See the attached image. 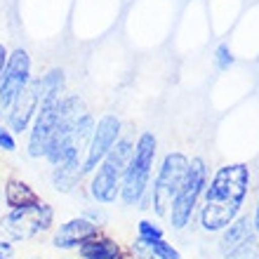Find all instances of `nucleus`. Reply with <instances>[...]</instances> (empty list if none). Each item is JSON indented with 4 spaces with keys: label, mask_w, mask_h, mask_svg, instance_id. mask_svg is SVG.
Instances as JSON below:
<instances>
[{
    "label": "nucleus",
    "mask_w": 259,
    "mask_h": 259,
    "mask_svg": "<svg viewBox=\"0 0 259 259\" xmlns=\"http://www.w3.org/2000/svg\"><path fill=\"white\" fill-rule=\"evenodd\" d=\"M250 191V167L245 163H233L219 167L212 177L205 203L200 210V226L205 231H222L238 217L243 200Z\"/></svg>",
    "instance_id": "f257e3e1"
},
{
    "label": "nucleus",
    "mask_w": 259,
    "mask_h": 259,
    "mask_svg": "<svg viewBox=\"0 0 259 259\" xmlns=\"http://www.w3.org/2000/svg\"><path fill=\"white\" fill-rule=\"evenodd\" d=\"M64 85H66V78H64L62 68H52L45 75L35 78L26 85V90L21 92L14 104L7 109V127L12 132H26L33 123L35 113L40 109V104L48 99V97H57L64 92Z\"/></svg>",
    "instance_id": "f03ea898"
},
{
    "label": "nucleus",
    "mask_w": 259,
    "mask_h": 259,
    "mask_svg": "<svg viewBox=\"0 0 259 259\" xmlns=\"http://www.w3.org/2000/svg\"><path fill=\"white\" fill-rule=\"evenodd\" d=\"M130 153H132V142L118 139L111 146L109 153L104 156L102 163L97 165V170L92 172V179H90V196L95 198L97 203H116V198L120 196V184H123Z\"/></svg>",
    "instance_id": "7ed1b4c3"
},
{
    "label": "nucleus",
    "mask_w": 259,
    "mask_h": 259,
    "mask_svg": "<svg viewBox=\"0 0 259 259\" xmlns=\"http://www.w3.org/2000/svg\"><path fill=\"white\" fill-rule=\"evenodd\" d=\"M156 137L151 132H144L137 139L135 149L130 153L127 167L123 175V184H120V198L125 205H139L142 203L146 186L151 179V167H153V158H156Z\"/></svg>",
    "instance_id": "20e7f679"
},
{
    "label": "nucleus",
    "mask_w": 259,
    "mask_h": 259,
    "mask_svg": "<svg viewBox=\"0 0 259 259\" xmlns=\"http://www.w3.org/2000/svg\"><path fill=\"white\" fill-rule=\"evenodd\" d=\"M55 222V210L50 203H35L28 207H17L10 210L0 219V231L10 240H28L35 238L38 233L48 231Z\"/></svg>",
    "instance_id": "39448f33"
},
{
    "label": "nucleus",
    "mask_w": 259,
    "mask_h": 259,
    "mask_svg": "<svg viewBox=\"0 0 259 259\" xmlns=\"http://www.w3.org/2000/svg\"><path fill=\"white\" fill-rule=\"evenodd\" d=\"M186 172H189V158L184 153H167L160 165V172L156 177V184H153V210H156L158 217H167L170 214V207L177 198L179 189L184 184Z\"/></svg>",
    "instance_id": "423d86ee"
},
{
    "label": "nucleus",
    "mask_w": 259,
    "mask_h": 259,
    "mask_svg": "<svg viewBox=\"0 0 259 259\" xmlns=\"http://www.w3.org/2000/svg\"><path fill=\"white\" fill-rule=\"evenodd\" d=\"M205 177H207V172H205L203 158H193L191 163H189V172H186L184 184L179 189L177 198H175V203L170 207V214H167L175 229H184L191 222V214L198 205V198L203 193Z\"/></svg>",
    "instance_id": "0eeeda50"
},
{
    "label": "nucleus",
    "mask_w": 259,
    "mask_h": 259,
    "mask_svg": "<svg viewBox=\"0 0 259 259\" xmlns=\"http://www.w3.org/2000/svg\"><path fill=\"white\" fill-rule=\"evenodd\" d=\"M59 104H62V95L48 97L40 104V109L35 113L33 123L28 127V156L31 158H45L50 144L55 139L57 125H59Z\"/></svg>",
    "instance_id": "6e6552de"
},
{
    "label": "nucleus",
    "mask_w": 259,
    "mask_h": 259,
    "mask_svg": "<svg viewBox=\"0 0 259 259\" xmlns=\"http://www.w3.org/2000/svg\"><path fill=\"white\" fill-rule=\"evenodd\" d=\"M28 82H31V55L24 48H17L10 52L5 71L0 75V111L10 109Z\"/></svg>",
    "instance_id": "1a4fd4ad"
},
{
    "label": "nucleus",
    "mask_w": 259,
    "mask_h": 259,
    "mask_svg": "<svg viewBox=\"0 0 259 259\" xmlns=\"http://www.w3.org/2000/svg\"><path fill=\"white\" fill-rule=\"evenodd\" d=\"M118 137H120V120L113 113H106L97 120L88 149H85V158H82V175H92L97 170V165L102 163L111 146L118 142Z\"/></svg>",
    "instance_id": "9d476101"
},
{
    "label": "nucleus",
    "mask_w": 259,
    "mask_h": 259,
    "mask_svg": "<svg viewBox=\"0 0 259 259\" xmlns=\"http://www.w3.org/2000/svg\"><path fill=\"white\" fill-rule=\"evenodd\" d=\"M99 229L92 219H85V217H73L64 222L59 229L55 231L52 236V245L59 247V250H73V247H80L82 243L92 236H97Z\"/></svg>",
    "instance_id": "9b49d317"
},
{
    "label": "nucleus",
    "mask_w": 259,
    "mask_h": 259,
    "mask_svg": "<svg viewBox=\"0 0 259 259\" xmlns=\"http://www.w3.org/2000/svg\"><path fill=\"white\" fill-rule=\"evenodd\" d=\"M222 231H224V236H222V240H219V247H222V252L224 254L238 250L240 245H245V243H250V240L254 238L252 222H250L247 217L233 219L231 224L226 226V229H222Z\"/></svg>",
    "instance_id": "f8f14e48"
},
{
    "label": "nucleus",
    "mask_w": 259,
    "mask_h": 259,
    "mask_svg": "<svg viewBox=\"0 0 259 259\" xmlns=\"http://www.w3.org/2000/svg\"><path fill=\"white\" fill-rule=\"evenodd\" d=\"M5 203L10 205V210H17V207H28V205L40 203V196L24 179L12 177V179H7V184H5Z\"/></svg>",
    "instance_id": "ddd939ff"
},
{
    "label": "nucleus",
    "mask_w": 259,
    "mask_h": 259,
    "mask_svg": "<svg viewBox=\"0 0 259 259\" xmlns=\"http://www.w3.org/2000/svg\"><path fill=\"white\" fill-rule=\"evenodd\" d=\"M78 250H80L82 259H118L120 252H123L116 240L104 238V236H99V233L92 236V238H88Z\"/></svg>",
    "instance_id": "4468645a"
},
{
    "label": "nucleus",
    "mask_w": 259,
    "mask_h": 259,
    "mask_svg": "<svg viewBox=\"0 0 259 259\" xmlns=\"http://www.w3.org/2000/svg\"><path fill=\"white\" fill-rule=\"evenodd\" d=\"M80 177H82L80 170H73V167H55V172H52V184H55L57 191L68 193L80 184Z\"/></svg>",
    "instance_id": "2eb2a0df"
},
{
    "label": "nucleus",
    "mask_w": 259,
    "mask_h": 259,
    "mask_svg": "<svg viewBox=\"0 0 259 259\" xmlns=\"http://www.w3.org/2000/svg\"><path fill=\"white\" fill-rule=\"evenodd\" d=\"M137 243L146 247L153 259H182V254H179L170 243H165L163 238H158V240H139L137 238Z\"/></svg>",
    "instance_id": "dca6fc26"
},
{
    "label": "nucleus",
    "mask_w": 259,
    "mask_h": 259,
    "mask_svg": "<svg viewBox=\"0 0 259 259\" xmlns=\"http://www.w3.org/2000/svg\"><path fill=\"white\" fill-rule=\"evenodd\" d=\"M224 259H259V245L254 243V238H252L250 243H245V245H240L238 250H233V252H229Z\"/></svg>",
    "instance_id": "f3484780"
},
{
    "label": "nucleus",
    "mask_w": 259,
    "mask_h": 259,
    "mask_svg": "<svg viewBox=\"0 0 259 259\" xmlns=\"http://www.w3.org/2000/svg\"><path fill=\"white\" fill-rule=\"evenodd\" d=\"M163 238V229L149 219H142L139 222V240H158Z\"/></svg>",
    "instance_id": "a211bd4d"
},
{
    "label": "nucleus",
    "mask_w": 259,
    "mask_h": 259,
    "mask_svg": "<svg viewBox=\"0 0 259 259\" xmlns=\"http://www.w3.org/2000/svg\"><path fill=\"white\" fill-rule=\"evenodd\" d=\"M0 149L7 151V153L17 151V139H14L12 130L7 127V125H0Z\"/></svg>",
    "instance_id": "6ab92c4d"
},
{
    "label": "nucleus",
    "mask_w": 259,
    "mask_h": 259,
    "mask_svg": "<svg viewBox=\"0 0 259 259\" xmlns=\"http://www.w3.org/2000/svg\"><path fill=\"white\" fill-rule=\"evenodd\" d=\"M231 64H233V55H231V50H229V45H219L217 48V66L222 68V71H226Z\"/></svg>",
    "instance_id": "aec40b11"
},
{
    "label": "nucleus",
    "mask_w": 259,
    "mask_h": 259,
    "mask_svg": "<svg viewBox=\"0 0 259 259\" xmlns=\"http://www.w3.org/2000/svg\"><path fill=\"white\" fill-rule=\"evenodd\" d=\"M14 250H12V243L7 240H0V259H12Z\"/></svg>",
    "instance_id": "412c9836"
},
{
    "label": "nucleus",
    "mask_w": 259,
    "mask_h": 259,
    "mask_svg": "<svg viewBox=\"0 0 259 259\" xmlns=\"http://www.w3.org/2000/svg\"><path fill=\"white\" fill-rule=\"evenodd\" d=\"M7 57H10V52H7V50H5V45H3V42H0V75H3V71H5Z\"/></svg>",
    "instance_id": "4be33fe9"
},
{
    "label": "nucleus",
    "mask_w": 259,
    "mask_h": 259,
    "mask_svg": "<svg viewBox=\"0 0 259 259\" xmlns=\"http://www.w3.org/2000/svg\"><path fill=\"white\" fill-rule=\"evenodd\" d=\"M252 229H254V233L259 236V203H257V210H254V222H252Z\"/></svg>",
    "instance_id": "5701e85b"
}]
</instances>
